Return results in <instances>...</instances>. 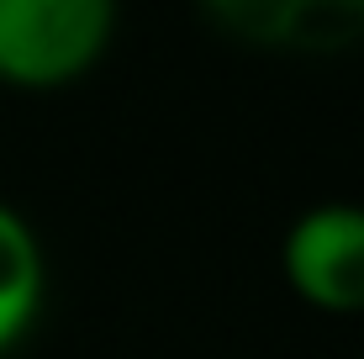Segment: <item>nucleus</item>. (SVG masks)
I'll return each instance as SVG.
<instances>
[{"label": "nucleus", "mask_w": 364, "mask_h": 359, "mask_svg": "<svg viewBox=\"0 0 364 359\" xmlns=\"http://www.w3.org/2000/svg\"><path fill=\"white\" fill-rule=\"evenodd\" d=\"M117 0H0V85L64 90L106 58Z\"/></svg>", "instance_id": "obj_1"}, {"label": "nucleus", "mask_w": 364, "mask_h": 359, "mask_svg": "<svg viewBox=\"0 0 364 359\" xmlns=\"http://www.w3.org/2000/svg\"><path fill=\"white\" fill-rule=\"evenodd\" d=\"M280 275L317 312H364V201L306 206L280 238Z\"/></svg>", "instance_id": "obj_2"}, {"label": "nucleus", "mask_w": 364, "mask_h": 359, "mask_svg": "<svg viewBox=\"0 0 364 359\" xmlns=\"http://www.w3.org/2000/svg\"><path fill=\"white\" fill-rule=\"evenodd\" d=\"M48 301V259L32 222L11 201H0V354L32 333Z\"/></svg>", "instance_id": "obj_3"}, {"label": "nucleus", "mask_w": 364, "mask_h": 359, "mask_svg": "<svg viewBox=\"0 0 364 359\" xmlns=\"http://www.w3.org/2000/svg\"><path fill=\"white\" fill-rule=\"evenodd\" d=\"M200 16L211 21L222 37L243 48H264V53H285L291 27L306 0H196Z\"/></svg>", "instance_id": "obj_4"}, {"label": "nucleus", "mask_w": 364, "mask_h": 359, "mask_svg": "<svg viewBox=\"0 0 364 359\" xmlns=\"http://www.w3.org/2000/svg\"><path fill=\"white\" fill-rule=\"evenodd\" d=\"M364 43V0H306L291 27L285 53H348Z\"/></svg>", "instance_id": "obj_5"}]
</instances>
